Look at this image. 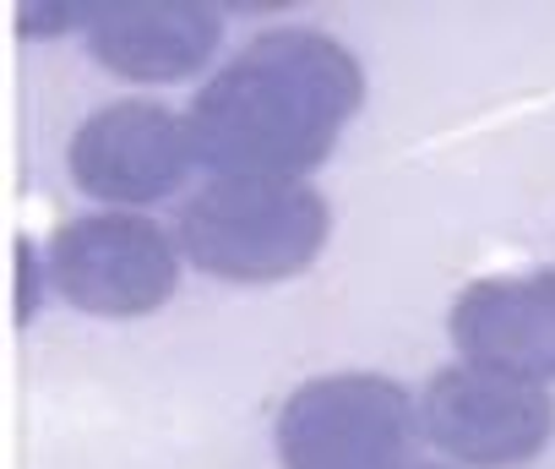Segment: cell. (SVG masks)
<instances>
[{
  "label": "cell",
  "mask_w": 555,
  "mask_h": 469,
  "mask_svg": "<svg viewBox=\"0 0 555 469\" xmlns=\"http://www.w3.org/2000/svg\"><path fill=\"white\" fill-rule=\"evenodd\" d=\"M414 431V398L392 377L333 371L284 398L272 442L284 469H403Z\"/></svg>",
  "instance_id": "3957f363"
},
{
  "label": "cell",
  "mask_w": 555,
  "mask_h": 469,
  "mask_svg": "<svg viewBox=\"0 0 555 469\" xmlns=\"http://www.w3.org/2000/svg\"><path fill=\"white\" fill-rule=\"evenodd\" d=\"M82 39L88 55L126 83H180L218 55L223 17L196 0H115L93 7Z\"/></svg>",
  "instance_id": "ba28073f"
},
{
  "label": "cell",
  "mask_w": 555,
  "mask_h": 469,
  "mask_svg": "<svg viewBox=\"0 0 555 469\" xmlns=\"http://www.w3.org/2000/svg\"><path fill=\"white\" fill-rule=\"evenodd\" d=\"M420 431L452 464L512 469L544 453V442L555 436V404L544 388H522L457 360L425 382Z\"/></svg>",
  "instance_id": "8992f818"
},
{
  "label": "cell",
  "mask_w": 555,
  "mask_h": 469,
  "mask_svg": "<svg viewBox=\"0 0 555 469\" xmlns=\"http://www.w3.org/2000/svg\"><path fill=\"white\" fill-rule=\"evenodd\" d=\"M365 104V72L322 28H267L245 39L191 99L196 164L212 175L306 180L327 164Z\"/></svg>",
  "instance_id": "6da1fadb"
},
{
  "label": "cell",
  "mask_w": 555,
  "mask_h": 469,
  "mask_svg": "<svg viewBox=\"0 0 555 469\" xmlns=\"http://www.w3.org/2000/svg\"><path fill=\"white\" fill-rule=\"evenodd\" d=\"M180 241L147 213L99 207L50 241V284L88 317H147L180 284Z\"/></svg>",
  "instance_id": "277c9868"
},
{
  "label": "cell",
  "mask_w": 555,
  "mask_h": 469,
  "mask_svg": "<svg viewBox=\"0 0 555 469\" xmlns=\"http://www.w3.org/2000/svg\"><path fill=\"white\" fill-rule=\"evenodd\" d=\"M333 229V207L306 180H202L175 218V241L191 268L229 284H278L306 274Z\"/></svg>",
  "instance_id": "7a4b0ae2"
},
{
  "label": "cell",
  "mask_w": 555,
  "mask_h": 469,
  "mask_svg": "<svg viewBox=\"0 0 555 469\" xmlns=\"http://www.w3.org/2000/svg\"><path fill=\"white\" fill-rule=\"evenodd\" d=\"M452 344L463 366L544 388L555 382V268L479 279L452 306Z\"/></svg>",
  "instance_id": "52a82bcc"
},
{
  "label": "cell",
  "mask_w": 555,
  "mask_h": 469,
  "mask_svg": "<svg viewBox=\"0 0 555 469\" xmlns=\"http://www.w3.org/2000/svg\"><path fill=\"white\" fill-rule=\"evenodd\" d=\"M72 180L93 202H109L120 213H142L164 197H175L196 164V142L185 115L153 99H115L93 110L72 137Z\"/></svg>",
  "instance_id": "5b68a950"
},
{
  "label": "cell",
  "mask_w": 555,
  "mask_h": 469,
  "mask_svg": "<svg viewBox=\"0 0 555 469\" xmlns=\"http://www.w3.org/2000/svg\"><path fill=\"white\" fill-rule=\"evenodd\" d=\"M93 7H55V12H39V7H23V34H72V28H88Z\"/></svg>",
  "instance_id": "9c48e42d"
},
{
  "label": "cell",
  "mask_w": 555,
  "mask_h": 469,
  "mask_svg": "<svg viewBox=\"0 0 555 469\" xmlns=\"http://www.w3.org/2000/svg\"><path fill=\"white\" fill-rule=\"evenodd\" d=\"M403 469H452V464H414V458H409Z\"/></svg>",
  "instance_id": "30bf717a"
}]
</instances>
